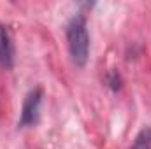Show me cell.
<instances>
[{
  "label": "cell",
  "mask_w": 151,
  "mask_h": 149,
  "mask_svg": "<svg viewBox=\"0 0 151 149\" xmlns=\"http://www.w3.org/2000/svg\"><path fill=\"white\" fill-rule=\"evenodd\" d=\"M130 149H151V128L150 126L142 128L137 133V137H135V140H134V144H132Z\"/></svg>",
  "instance_id": "4"
},
{
  "label": "cell",
  "mask_w": 151,
  "mask_h": 149,
  "mask_svg": "<svg viewBox=\"0 0 151 149\" xmlns=\"http://www.w3.org/2000/svg\"><path fill=\"white\" fill-rule=\"evenodd\" d=\"M40 102H42V90L34 88L32 91H28V95L23 100V107H21V116H19V126L27 128V126H34L39 121V111H40Z\"/></svg>",
  "instance_id": "2"
},
{
  "label": "cell",
  "mask_w": 151,
  "mask_h": 149,
  "mask_svg": "<svg viewBox=\"0 0 151 149\" xmlns=\"http://www.w3.org/2000/svg\"><path fill=\"white\" fill-rule=\"evenodd\" d=\"M0 65L4 69H12L14 65V44L9 30L0 23Z\"/></svg>",
  "instance_id": "3"
},
{
  "label": "cell",
  "mask_w": 151,
  "mask_h": 149,
  "mask_svg": "<svg viewBox=\"0 0 151 149\" xmlns=\"http://www.w3.org/2000/svg\"><path fill=\"white\" fill-rule=\"evenodd\" d=\"M67 42L69 51L77 67H84L90 54V35L86 28V18L83 14L74 16L67 25Z\"/></svg>",
  "instance_id": "1"
}]
</instances>
